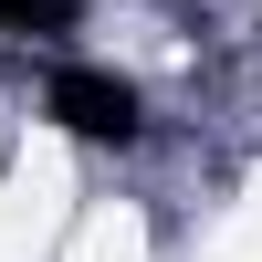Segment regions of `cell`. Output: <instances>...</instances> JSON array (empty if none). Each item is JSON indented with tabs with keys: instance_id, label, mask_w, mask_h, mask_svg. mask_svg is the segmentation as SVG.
Listing matches in <instances>:
<instances>
[{
	"instance_id": "1",
	"label": "cell",
	"mask_w": 262,
	"mask_h": 262,
	"mask_svg": "<svg viewBox=\"0 0 262 262\" xmlns=\"http://www.w3.org/2000/svg\"><path fill=\"white\" fill-rule=\"evenodd\" d=\"M42 105H53V126L84 137V147H137L147 137V95L126 74H105V63H63V74L42 84Z\"/></svg>"
},
{
	"instance_id": "2",
	"label": "cell",
	"mask_w": 262,
	"mask_h": 262,
	"mask_svg": "<svg viewBox=\"0 0 262 262\" xmlns=\"http://www.w3.org/2000/svg\"><path fill=\"white\" fill-rule=\"evenodd\" d=\"M74 0H0V32H53Z\"/></svg>"
}]
</instances>
